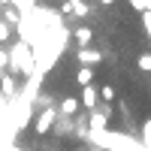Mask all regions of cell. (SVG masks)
Returning <instances> with one entry per match:
<instances>
[{
	"instance_id": "cell-15",
	"label": "cell",
	"mask_w": 151,
	"mask_h": 151,
	"mask_svg": "<svg viewBox=\"0 0 151 151\" xmlns=\"http://www.w3.org/2000/svg\"><path fill=\"white\" fill-rule=\"evenodd\" d=\"M0 88H3L6 94H12V91H15V85H12V79H9V76H3V79H0Z\"/></svg>"
},
{
	"instance_id": "cell-21",
	"label": "cell",
	"mask_w": 151,
	"mask_h": 151,
	"mask_svg": "<svg viewBox=\"0 0 151 151\" xmlns=\"http://www.w3.org/2000/svg\"><path fill=\"white\" fill-rule=\"evenodd\" d=\"M33 3H36V0H33Z\"/></svg>"
},
{
	"instance_id": "cell-17",
	"label": "cell",
	"mask_w": 151,
	"mask_h": 151,
	"mask_svg": "<svg viewBox=\"0 0 151 151\" xmlns=\"http://www.w3.org/2000/svg\"><path fill=\"white\" fill-rule=\"evenodd\" d=\"M100 3H103V6H115V0H100Z\"/></svg>"
},
{
	"instance_id": "cell-11",
	"label": "cell",
	"mask_w": 151,
	"mask_h": 151,
	"mask_svg": "<svg viewBox=\"0 0 151 151\" xmlns=\"http://www.w3.org/2000/svg\"><path fill=\"white\" fill-rule=\"evenodd\" d=\"M136 67H139L142 73H151V52H142V55H136Z\"/></svg>"
},
{
	"instance_id": "cell-19",
	"label": "cell",
	"mask_w": 151,
	"mask_h": 151,
	"mask_svg": "<svg viewBox=\"0 0 151 151\" xmlns=\"http://www.w3.org/2000/svg\"><path fill=\"white\" fill-rule=\"evenodd\" d=\"M130 3H133V6H136V0H130Z\"/></svg>"
},
{
	"instance_id": "cell-10",
	"label": "cell",
	"mask_w": 151,
	"mask_h": 151,
	"mask_svg": "<svg viewBox=\"0 0 151 151\" xmlns=\"http://www.w3.org/2000/svg\"><path fill=\"white\" fill-rule=\"evenodd\" d=\"M139 142L151 151V118H145V121H142V136H139Z\"/></svg>"
},
{
	"instance_id": "cell-6",
	"label": "cell",
	"mask_w": 151,
	"mask_h": 151,
	"mask_svg": "<svg viewBox=\"0 0 151 151\" xmlns=\"http://www.w3.org/2000/svg\"><path fill=\"white\" fill-rule=\"evenodd\" d=\"M79 109H82L79 97H64V100H60V103H58V112H60V115H67V118L79 115Z\"/></svg>"
},
{
	"instance_id": "cell-13",
	"label": "cell",
	"mask_w": 151,
	"mask_h": 151,
	"mask_svg": "<svg viewBox=\"0 0 151 151\" xmlns=\"http://www.w3.org/2000/svg\"><path fill=\"white\" fill-rule=\"evenodd\" d=\"M73 15H76V18H88V15H91V6H88L85 0H82L79 6H73Z\"/></svg>"
},
{
	"instance_id": "cell-14",
	"label": "cell",
	"mask_w": 151,
	"mask_h": 151,
	"mask_svg": "<svg viewBox=\"0 0 151 151\" xmlns=\"http://www.w3.org/2000/svg\"><path fill=\"white\" fill-rule=\"evenodd\" d=\"M94 112H100V115H103V118H106V121H109V118H112V106H109V103H100V106H97V109H94Z\"/></svg>"
},
{
	"instance_id": "cell-5",
	"label": "cell",
	"mask_w": 151,
	"mask_h": 151,
	"mask_svg": "<svg viewBox=\"0 0 151 151\" xmlns=\"http://www.w3.org/2000/svg\"><path fill=\"white\" fill-rule=\"evenodd\" d=\"M79 103H82V109H88V112H94V109L100 106V88H94V85H88V88H82V97H79Z\"/></svg>"
},
{
	"instance_id": "cell-2",
	"label": "cell",
	"mask_w": 151,
	"mask_h": 151,
	"mask_svg": "<svg viewBox=\"0 0 151 151\" xmlns=\"http://www.w3.org/2000/svg\"><path fill=\"white\" fill-rule=\"evenodd\" d=\"M9 70L12 73H18V76H30L36 70V60H33V48L30 45H12V52H9Z\"/></svg>"
},
{
	"instance_id": "cell-9",
	"label": "cell",
	"mask_w": 151,
	"mask_h": 151,
	"mask_svg": "<svg viewBox=\"0 0 151 151\" xmlns=\"http://www.w3.org/2000/svg\"><path fill=\"white\" fill-rule=\"evenodd\" d=\"M115 97H118V94H115V88H112V85H103V88H100V103H109V106H112V103H115Z\"/></svg>"
},
{
	"instance_id": "cell-16",
	"label": "cell",
	"mask_w": 151,
	"mask_h": 151,
	"mask_svg": "<svg viewBox=\"0 0 151 151\" xmlns=\"http://www.w3.org/2000/svg\"><path fill=\"white\" fill-rule=\"evenodd\" d=\"M142 24H145V33H148V40H151V12L142 15Z\"/></svg>"
},
{
	"instance_id": "cell-20",
	"label": "cell",
	"mask_w": 151,
	"mask_h": 151,
	"mask_svg": "<svg viewBox=\"0 0 151 151\" xmlns=\"http://www.w3.org/2000/svg\"><path fill=\"white\" fill-rule=\"evenodd\" d=\"M91 151H97V148H91Z\"/></svg>"
},
{
	"instance_id": "cell-8",
	"label": "cell",
	"mask_w": 151,
	"mask_h": 151,
	"mask_svg": "<svg viewBox=\"0 0 151 151\" xmlns=\"http://www.w3.org/2000/svg\"><path fill=\"white\" fill-rule=\"evenodd\" d=\"M94 79V70H88V67H79V73H76V85L79 88H88Z\"/></svg>"
},
{
	"instance_id": "cell-18",
	"label": "cell",
	"mask_w": 151,
	"mask_h": 151,
	"mask_svg": "<svg viewBox=\"0 0 151 151\" xmlns=\"http://www.w3.org/2000/svg\"><path fill=\"white\" fill-rule=\"evenodd\" d=\"M0 15H3V3H0Z\"/></svg>"
},
{
	"instance_id": "cell-1",
	"label": "cell",
	"mask_w": 151,
	"mask_h": 151,
	"mask_svg": "<svg viewBox=\"0 0 151 151\" xmlns=\"http://www.w3.org/2000/svg\"><path fill=\"white\" fill-rule=\"evenodd\" d=\"M88 139H91V145L97 151H148L139 139H133L127 133H118V130H106V133H97V136L88 133Z\"/></svg>"
},
{
	"instance_id": "cell-7",
	"label": "cell",
	"mask_w": 151,
	"mask_h": 151,
	"mask_svg": "<svg viewBox=\"0 0 151 151\" xmlns=\"http://www.w3.org/2000/svg\"><path fill=\"white\" fill-rule=\"evenodd\" d=\"M73 40L79 42V48H91V42H94V30L88 27V24H82V27L73 30Z\"/></svg>"
},
{
	"instance_id": "cell-4",
	"label": "cell",
	"mask_w": 151,
	"mask_h": 151,
	"mask_svg": "<svg viewBox=\"0 0 151 151\" xmlns=\"http://www.w3.org/2000/svg\"><path fill=\"white\" fill-rule=\"evenodd\" d=\"M76 60H79V67L94 70L100 60H103V52H97V48H79V52H76Z\"/></svg>"
},
{
	"instance_id": "cell-3",
	"label": "cell",
	"mask_w": 151,
	"mask_h": 151,
	"mask_svg": "<svg viewBox=\"0 0 151 151\" xmlns=\"http://www.w3.org/2000/svg\"><path fill=\"white\" fill-rule=\"evenodd\" d=\"M58 106H42L40 109V115H36V124H33V133L36 136H48L55 130V124H58Z\"/></svg>"
},
{
	"instance_id": "cell-12",
	"label": "cell",
	"mask_w": 151,
	"mask_h": 151,
	"mask_svg": "<svg viewBox=\"0 0 151 151\" xmlns=\"http://www.w3.org/2000/svg\"><path fill=\"white\" fill-rule=\"evenodd\" d=\"M9 40H12V27H9L3 18H0V45H3V42H9Z\"/></svg>"
}]
</instances>
